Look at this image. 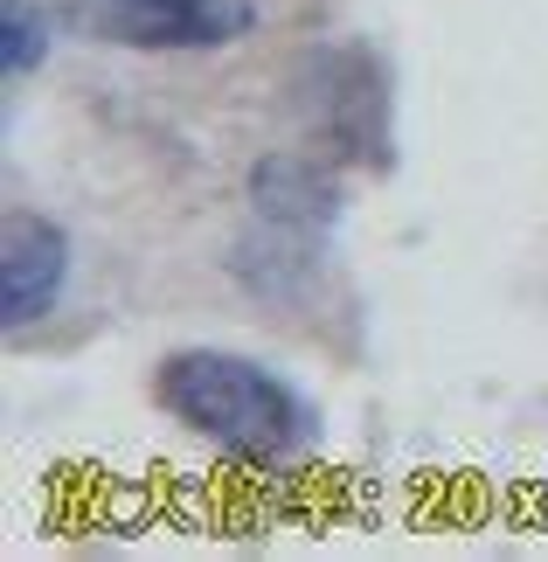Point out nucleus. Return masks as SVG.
Masks as SVG:
<instances>
[{
	"label": "nucleus",
	"instance_id": "1",
	"mask_svg": "<svg viewBox=\"0 0 548 562\" xmlns=\"http://www.w3.org/2000/svg\"><path fill=\"white\" fill-rule=\"evenodd\" d=\"M153 396L215 459L244 472H292L320 445V403L271 361L236 348H174L153 375Z\"/></svg>",
	"mask_w": 548,
	"mask_h": 562
},
{
	"label": "nucleus",
	"instance_id": "2",
	"mask_svg": "<svg viewBox=\"0 0 548 562\" xmlns=\"http://www.w3.org/2000/svg\"><path fill=\"white\" fill-rule=\"evenodd\" d=\"M299 125L347 167H396V77L368 42H320L292 70Z\"/></svg>",
	"mask_w": 548,
	"mask_h": 562
},
{
	"label": "nucleus",
	"instance_id": "3",
	"mask_svg": "<svg viewBox=\"0 0 548 562\" xmlns=\"http://www.w3.org/2000/svg\"><path fill=\"white\" fill-rule=\"evenodd\" d=\"M347 215V188L326 160L313 154H265L250 167V223L257 244H271L265 257L292 265V257H320L334 244Z\"/></svg>",
	"mask_w": 548,
	"mask_h": 562
},
{
	"label": "nucleus",
	"instance_id": "4",
	"mask_svg": "<svg viewBox=\"0 0 548 562\" xmlns=\"http://www.w3.org/2000/svg\"><path fill=\"white\" fill-rule=\"evenodd\" d=\"M83 21L119 49L194 56L244 42L257 29V8L250 0H83Z\"/></svg>",
	"mask_w": 548,
	"mask_h": 562
},
{
	"label": "nucleus",
	"instance_id": "5",
	"mask_svg": "<svg viewBox=\"0 0 548 562\" xmlns=\"http://www.w3.org/2000/svg\"><path fill=\"white\" fill-rule=\"evenodd\" d=\"M70 229L49 223L35 209H14L0 223V327L29 334L63 306V285H70Z\"/></svg>",
	"mask_w": 548,
	"mask_h": 562
},
{
	"label": "nucleus",
	"instance_id": "6",
	"mask_svg": "<svg viewBox=\"0 0 548 562\" xmlns=\"http://www.w3.org/2000/svg\"><path fill=\"white\" fill-rule=\"evenodd\" d=\"M56 49V21L42 0H0V70H8V83L35 77L42 63H49Z\"/></svg>",
	"mask_w": 548,
	"mask_h": 562
}]
</instances>
